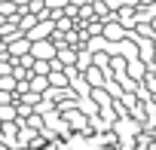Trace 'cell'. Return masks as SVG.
Returning a JSON list of instances; mask_svg holds the SVG:
<instances>
[{"label":"cell","mask_w":156,"mask_h":150,"mask_svg":"<svg viewBox=\"0 0 156 150\" xmlns=\"http://www.w3.org/2000/svg\"><path fill=\"white\" fill-rule=\"evenodd\" d=\"M9 3H16L19 9H25V6H31V0H9Z\"/></svg>","instance_id":"obj_7"},{"label":"cell","mask_w":156,"mask_h":150,"mask_svg":"<svg viewBox=\"0 0 156 150\" xmlns=\"http://www.w3.org/2000/svg\"><path fill=\"white\" fill-rule=\"evenodd\" d=\"M0 3H3V0H0Z\"/></svg>","instance_id":"obj_9"},{"label":"cell","mask_w":156,"mask_h":150,"mask_svg":"<svg viewBox=\"0 0 156 150\" xmlns=\"http://www.w3.org/2000/svg\"><path fill=\"white\" fill-rule=\"evenodd\" d=\"M31 55H34L37 61H55L58 46H55L52 40H40V43H31Z\"/></svg>","instance_id":"obj_1"},{"label":"cell","mask_w":156,"mask_h":150,"mask_svg":"<svg viewBox=\"0 0 156 150\" xmlns=\"http://www.w3.org/2000/svg\"><path fill=\"white\" fill-rule=\"evenodd\" d=\"M31 92H37V95H46L49 92V77H37V73H31Z\"/></svg>","instance_id":"obj_3"},{"label":"cell","mask_w":156,"mask_h":150,"mask_svg":"<svg viewBox=\"0 0 156 150\" xmlns=\"http://www.w3.org/2000/svg\"><path fill=\"white\" fill-rule=\"evenodd\" d=\"M104 34L116 40V37H122V28H116V25H107V28H104Z\"/></svg>","instance_id":"obj_5"},{"label":"cell","mask_w":156,"mask_h":150,"mask_svg":"<svg viewBox=\"0 0 156 150\" xmlns=\"http://www.w3.org/2000/svg\"><path fill=\"white\" fill-rule=\"evenodd\" d=\"M0 104H16V95L12 92H0Z\"/></svg>","instance_id":"obj_6"},{"label":"cell","mask_w":156,"mask_h":150,"mask_svg":"<svg viewBox=\"0 0 156 150\" xmlns=\"http://www.w3.org/2000/svg\"><path fill=\"white\" fill-rule=\"evenodd\" d=\"M0 43H3V37H0Z\"/></svg>","instance_id":"obj_8"},{"label":"cell","mask_w":156,"mask_h":150,"mask_svg":"<svg viewBox=\"0 0 156 150\" xmlns=\"http://www.w3.org/2000/svg\"><path fill=\"white\" fill-rule=\"evenodd\" d=\"M6 46H9V58H12V61L31 55V40H28V37H19V40H12V43H6Z\"/></svg>","instance_id":"obj_2"},{"label":"cell","mask_w":156,"mask_h":150,"mask_svg":"<svg viewBox=\"0 0 156 150\" xmlns=\"http://www.w3.org/2000/svg\"><path fill=\"white\" fill-rule=\"evenodd\" d=\"M86 80H89V83H92V89H95V86H101V83H104V80H101V73H98V70H89V73H86Z\"/></svg>","instance_id":"obj_4"}]
</instances>
